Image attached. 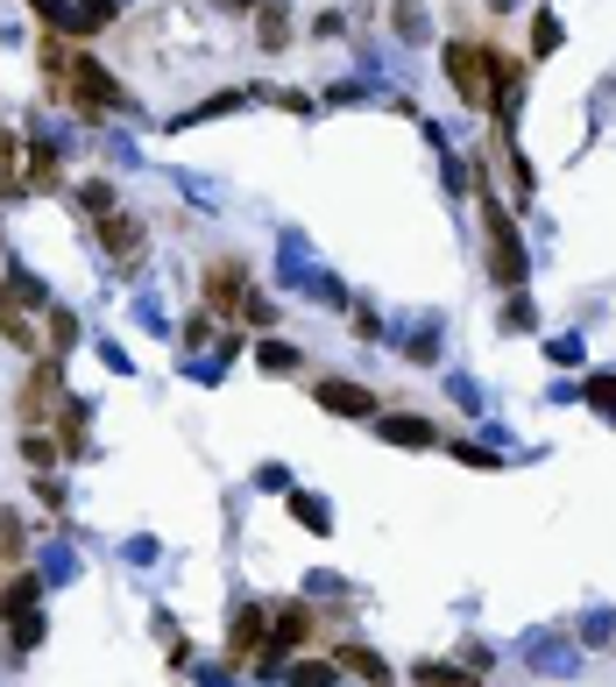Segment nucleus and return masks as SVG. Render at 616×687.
Listing matches in <instances>:
<instances>
[{
	"mask_svg": "<svg viewBox=\"0 0 616 687\" xmlns=\"http://www.w3.org/2000/svg\"><path fill=\"white\" fill-rule=\"evenodd\" d=\"M65 100L85 114V121H100V114H128L121 79H114V71L100 65L93 50H79V57H71V85H65Z\"/></svg>",
	"mask_w": 616,
	"mask_h": 687,
	"instance_id": "obj_1",
	"label": "nucleus"
},
{
	"mask_svg": "<svg viewBox=\"0 0 616 687\" xmlns=\"http://www.w3.org/2000/svg\"><path fill=\"white\" fill-rule=\"evenodd\" d=\"M489 43H475V36H454L446 43V85L461 93V107H496V93H489Z\"/></svg>",
	"mask_w": 616,
	"mask_h": 687,
	"instance_id": "obj_2",
	"label": "nucleus"
},
{
	"mask_svg": "<svg viewBox=\"0 0 616 687\" xmlns=\"http://www.w3.org/2000/svg\"><path fill=\"white\" fill-rule=\"evenodd\" d=\"M483 213H489V270H496V283L503 291H518L524 283V242H518V220L503 213V206L483 191Z\"/></svg>",
	"mask_w": 616,
	"mask_h": 687,
	"instance_id": "obj_3",
	"label": "nucleus"
},
{
	"mask_svg": "<svg viewBox=\"0 0 616 687\" xmlns=\"http://www.w3.org/2000/svg\"><path fill=\"white\" fill-rule=\"evenodd\" d=\"M14 418H22V432H43L57 418V354L50 362H28V376H22V391H14Z\"/></svg>",
	"mask_w": 616,
	"mask_h": 687,
	"instance_id": "obj_4",
	"label": "nucleus"
},
{
	"mask_svg": "<svg viewBox=\"0 0 616 687\" xmlns=\"http://www.w3.org/2000/svg\"><path fill=\"white\" fill-rule=\"evenodd\" d=\"M248 298H255V291H248V270H242L234 256H213V263H206V305H213L220 319H242Z\"/></svg>",
	"mask_w": 616,
	"mask_h": 687,
	"instance_id": "obj_5",
	"label": "nucleus"
},
{
	"mask_svg": "<svg viewBox=\"0 0 616 687\" xmlns=\"http://www.w3.org/2000/svg\"><path fill=\"white\" fill-rule=\"evenodd\" d=\"M93 242H100V256H107L114 270H135L142 248H149V234H142L135 213H107V220H93Z\"/></svg>",
	"mask_w": 616,
	"mask_h": 687,
	"instance_id": "obj_6",
	"label": "nucleus"
},
{
	"mask_svg": "<svg viewBox=\"0 0 616 687\" xmlns=\"http://www.w3.org/2000/svg\"><path fill=\"white\" fill-rule=\"evenodd\" d=\"M36 595H43V581L36 574H22L8 595H0V609H8V645L14 652H28L43 638V617H36Z\"/></svg>",
	"mask_w": 616,
	"mask_h": 687,
	"instance_id": "obj_7",
	"label": "nucleus"
},
{
	"mask_svg": "<svg viewBox=\"0 0 616 687\" xmlns=\"http://www.w3.org/2000/svg\"><path fill=\"white\" fill-rule=\"evenodd\" d=\"M312 405H319V411H334V418H375V405H383V397H375L369 383L319 376V383H312Z\"/></svg>",
	"mask_w": 616,
	"mask_h": 687,
	"instance_id": "obj_8",
	"label": "nucleus"
},
{
	"mask_svg": "<svg viewBox=\"0 0 616 687\" xmlns=\"http://www.w3.org/2000/svg\"><path fill=\"white\" fill-rule=\"evenodd\" d=\"M0 334H8L14 348L28 354V362H36V354H43V334H36V326H28V298L14 291V283H0Z\"/></svg>",
	"mask_w": 616,
	"mask_h": 687,
	"instance_id": "obj_9",
	"label": "nucleus"
},
{
	"mask_svg": "<svg viewBox=\"0 0 616 687\" xmlns=\"http://www.w3.org/2000/svg\"><path fill=\"white\" fill-rule=\"evenodd\" d=\"M71 57H79V50H65V36H57V28H43V43H36V71H43V85H50V100H65V85H71Z\"/></svg>",
	"mask_w": 616,
	"mask_h": 687,
	"instance_id": "obj_10",
	"label": "nucleus"
},
{
	"mask_svg": "<svg viewBox=\"0 0 616 687\" xmlns=\"http://www.w3.org/2000/svg\"><path fill=\"white\" fill-rule=\"evenodd\" d=\"M269 638H277V660L291 645H305V638H312V609L305 603H277V609H269Z\"/></svg>",
	"mask_w": 616,
	"mask_h": 687,
	"instance_id": "obj_11",
	"label": "nucleus"
},
{
	"mask_svg": "<svg viewBox=\"0 0 616 687\" xmlns=\"http://www.w3.org/2000/svg\"><path fill=\"white\" fill-rule=\"evenodd\" d=\"M255 43H263V50H283V43H291V8H283V0H255Z\"/></svg>",
	"mask_w": 616,
	"mask_h": 687,
	"instance_id": "obj_12",
	"label": "nucleus"
},
{
	"mask_svg": "<svg viewBox=\"0 0 616 687\" xmlns=\"http://www.w3.org/2000/svg\"><path fill=\"white\" fill-rule=\"evenodd\" d=\"M263 638H269V609H242V617H234V638H228V660H248V652L255 645H263Z\"/></svg>",
	"mask_w": 616,
	"mask_h": 687,
	"instance_id": "obj_13",
	"label": "nucleus"
},
{
	"mask_svg": "<svg viewBox=\"0 0 616 687\" xmlns=\"http://www.w3.org/2000/svg\"><path fill=\"white\" fill-rule=\"evenodd\" d=\"M14 446H22V468H28V475H50L57 461H65V446H57V432H22Z\"/></svg>",
	"mask_w": 616,
	"mask_h": 687,
	"instance_id": "obj_14",
	"label": "nucleus"
},
{
	"mask_svg": "<svg viewBox=\"0 0 616 687\" xmlns=\"http://www.w3.org/2000/svg\"><path fill=\"white\" fill-rule=\"evenodd\" d=\"M334 666H340V674H362L375 687H390V660H375L369 645H334Z\"/></svg>",
	"mask_w": 616,
	"mask_h": 687,
	"instance_id": "obj_15",
	"label": "nucleus"
},
{
	"mask_svg": "<svg viewBox=\"0 0 616 687\" xmlns=\"http://www.w3.org/2000/svg\"><path fill=\"white\" fill-rule=\"evenodd\" d=\"M28 185V163H22V136L0 128V191H22Z\"/></svg>",
	"mask_w": 616,
	"mask_h": 687,
	"instance_id": "obj_16",
	"label": "nucleus"
},
{
	"mask_svg": "<svg viewBox=\"0 0 616 687\" xmlns=\"http://www.w3.org/2000/svg\"><path fill=\"white\" fill-rule=\"evenodd\" d=\"M65 185V163H57V149H28V191H57Z\"/></svg>",
	"mask_w": 616,
	"mask_h": 687,
	"instance_id": "obj_17",
	"label": "nucleus"
},
{
	"mask_svg": "<svg viewBox=\"0 0 616 687\" xmlns=\"http://www.w3.org/2000/svg\"><path fill=\"white\" fill-rule=\"evenodd\" d=\"M383 440H404V446H440L446 432L426 426V418H383Z\"/></svg>",
	"mask_w": 616,
	"mask_h": 687,
	"instance_id": "obj_18",
	"label": "nucleus"
},
{
	"mask_svg": "<svg viewBox=\"0 0 616 687\" xmlns=\"http://www.w3.org/2000/svg\"><path fill=\"white\" fill-rule=\"evenodd\" d=\"M43 340H50V354H71V340H79V319H71L65 305H43Z\"/></svg>",
	"mask_w": 616,
	"mask_h": 687,
	"instance_id": "obj_19",
	"label": "nucleus"
},
{
	"mask_svg": "<svg viewBox=\"0 0 616 687\" xmlns=\"http://www.w3.org/2000/svg\"><path fill=\"white\" fill-rule=\"evenodd\" d=\"M57 446H65V461H79V446H85V405H57Z\"/></svg>",
	"mask_w": 616,
	"mask_h": 687,
	"instance_id": "obj_20",
	"label": "nucleus"
},
{
	"mask_svg": "<svg viewBox=\"0 0 616 687\" xmlns=\"http://www.w3.org/2000/svg\"><path fill=\"white\" fill-rule=\"evenodd\" d=\"M79 206H85V213H93V220H107V213H121V191H114L107 177H93V185L79 191Z\"/></svg>",
	"mask_w": 616,
	"mask_h": 687,
	"instance_id": "obj_21",
	"label": "nucleus"
},
{
	"mask_svg": "<svg viewBox=\"0 0 616 687\" xmlns=\"http://www.w3.org/2000/svg\"><path fill=\"white\" fill-rule=\"evenodd\" d=\"M255 362H263L269 376H298V369H305V362H298V348H283V340H263V348H255Z\"/></svg>",
	"mask_w": 616,
	"mask_h": 687,
	"instance_id": "obj_22",
	"label": "nucleus"
},
{
	"mask_svg": "<svg viewBox=\"0 0 616 687\" xmlns=\"http://www.w3.org/2000/svg\"><path fill=\"white\" fill-rule=\"evenodd\" d=\"M418 687H483L475 674H461V666H411Z\"/></svg>",
	"mask_w": 616,
	"mask_h": 687,
	"instance_id": "obj_23",
	"label": "nucleus"
},
{
	"mask_svg": "<svg viewBox=\"0 0 616 687\" xmlns=\"http://www.w3.org/2000/svg\"><path fill=\"white\" fill-rule=\"evenodd\" d=\"M22 546H28L22 517H14V511H0V560H22Z\"/></svg>",
	"mask_w": 616,
	"mask_h": 687,
	"instance_id": "obj_24",
	"label": "nucleus"
},
{
	"mask_svg": "<svg viewBox=\"0 0 616 687\" xmlns=\"http://www.w3.org/2000/svg\"><path fill=\"white\" fill-rule=\"evenodd\" d=\"M589 405L616 418V376H595V383H589Z\"/></svg>",
	"mask_w": 616,
	"mask_h": 687,
	"instance_id": "obj_25",
	"label": "nucleus"
},
{
	"mask_svg": "<svg viewBox=\"0 0 616 687\" xmlns=\"http://www.w3.org/2000/svg\"><path fill=\"white\" fill-rule=\"evenodd\" d=\"M553 43H560V22H553V14H538V22H532V50H538V57H546V50H553Z\"/></svg>",
	"mask_w": 616,
	"mask_h": 687,
	"instance_id": "obj_26",
	"label": "nucleus"
},
{
	"mask_svg": "<svg viewBox=\"0 0 616 687\" xmlns=\"http://www.w3.org/2000/svg\"><path fill=\"white\" fill-rule=\"evenodd\" d=\"M298 525H305V532H326V511H319V497H298Z\"/></svg>",
	"mask_w": 616,
	"mask_h": 687,
	"instance_id": "obj_27",
	"label": "nucleus"
},
{
	"mask_svg": "<svg viewBox=\"0 0 616 687\" xmlns=\"http://www.w3.org/2000/svg\"><path fill=\"white\" fill-rule=\"evenodd\" d=\"M36 503H43V511H65V489H57L50 475H36Z\"/></svg>",
	"mask_w": 616,
	"mask_h": 687,
	"instance_id": "obj_28",
	"label": "nucleus"
},
{
	"mask_svg": "<svg viewBox=\"0 0 616 687\" xmlns=\"http://www.w3.org/2000/svg\"><path fill=\"white\" fill-rule=\"evenodd\" d=\"M326 680H340V666H298V687H326Z\"/></svg>",
	"mask_w": 616,
	"mask_h": 687,
	"instance_id": "obj_29",
	"label": "nucleus"
},
{
	"mask_svg": "<svg viewBox=\"0 0 616 687\" xmlns=\"http://www.w3.org/2000/svg\"><path fill=\"white\" fill-rule=\"evenodd\" d=\"M242 319H248V326H277V312H269V298H248Z\"/></svg>",
	"mask_w": 616,
	"mask_h": 687,
	"instance_id": "obj_30",
	"label": "nucleus"
},
{
	"mask_svg": "<svg viewBox=\"0 0 616 687\" xmlns=\"http://www.w3.org/2000/svg\"><path fill=\"white\" fill-rule=\"evenodd\" d=\"M0 595H8V567H0Z\"/></svg>",
	"mask_w": 616,
	"mask_h": 687,
	"instance_id": "obj_31",
	"label": "nucleus"
}]
</instances>
